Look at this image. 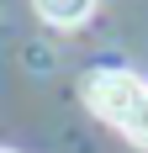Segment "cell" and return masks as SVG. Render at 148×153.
Masks as SVG:
<instances>
[{"instance_id":"1","label":"cell","mask_w":148,"mask_h":153,"mask_svg":"<svg viewBox=\"0 0 148 153\" xmlns=\"http://www.w3.org/2000/svg\"><path fill=\"white\" fill-rule=\"evenodd\" d=\"M79 95L111 132H122L127 143L148 148V85L138 74H127V69H90Z\"/></svg>"},{"instance_id":"2","label":"cell","mask_w":148,"mask_h":153,"mask_svg":"<svg viewBox=\"0 0 148 153\" xmlns=\"http://www.w3.org/2000/svg\"><path fill=\"white\" fill-rule=\"evenodd\" d=\"M32 5H37V16L53 21V27H79V21L95 11V0H32Z\"/></svg>"}]
</instances>
